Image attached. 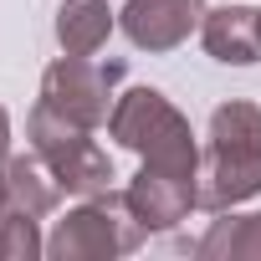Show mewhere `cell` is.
Segmentation results:
<instances>
[{"instance_id":"9c48e42d","label":"cell","mask_w":261,"mask_h":261,"mask_svg":"<svg viewBox=\"0 0 261 261\" xmlns=\"http://www.w3.org/2000/svg\"><path fill=\"white\" fill-rule=\"evenodd\" d=\"M113 31V11L102 0H67L57 16V36L67 46V57H92Z\"/></svg>"},{"instance_id":"7c38bea8","label":"cell","mask_w":261,"mask_h":261,"mask_svg":"<svg viewBox=\"0 0 261 261\" xmlns=\"http://www.w3.org/2000/svg\"><path fill=\"white\" fill-rule=\"evenodd\" d=\"M6 139H11V123H6V108H0V154H6Z\"/></svg>"},{"instance_id":"5b68a950","label":"cell","mask_w":261,"mask_h":261,"mask_svg":"<svg viewBox=\"0 0 261 261\" xmlns=\"http://www.w3.org/2000/svg\"><path fill=\"white\" fill-rule=\"evenodd\" d=\"M205 16V0H128L123 6V31L134 46L169 51L179 46Z\"/></svg>"},{"instance_id":"7a4b0ae2","label":"cell","mask_w":261,"mask_h":261,"mask_svg":"<svg viewBox=\"0 0 261 261\" xmlns=\"http://www.w3.org/2000/svg\"><path fill=\"white\" fill-rule=\"evenodd\" d=\"M108 128L113 139L139 149L144 164H159V169H174V174H190L195 179V144H190V123L169 108L164 92L154 87H134L123 92L108 113Z\"/></svg>"},{"instance_id":"30bf717a","label":"cell","mask_w":261,"mask_h":261,"mask_svg":"<svg viewBox=\"0 0 261 261\" xmlns=\"http://www.w3.org/2000/svg\"><path fill=\"white\" fill-rule=\"evenodd\" d=\"M57 190H62V179L51 174V164L46 169L36 159H11L6 164V200H11L16 215H46L57 205Z\"/></svg>"},{"instance_id":"277c9868","label":"cell","mask_w":261,"mask_h":261,"mask_svg":"<svg viewBox=\"0 0 261 261\" xmlns=\"http://www.w3.org/2000/svg\"><path fill=\"white\" fill-rule=\"evenodd\" d=\"M123 77L118 62H87V57H67L46 72V87H41V102L57 108L62 118L92 128V123H108V102H113V82Z\"/></svg>"},{"instance_id":"3957f363","label":"cell","mask_w":261,"mask_h":261,"mask_svg":"<svg viewBox=\"0 0 261 261\" xmlns=\"http://www.w3.org/2000/svg\"><path fill=\"white\" fill-rule=\"evenodd\" d=\"M31 139H36V154L41 164H51V174L62 179V190H77V195H102L113 169L102 159V149L87 139V128L62 118L57 108H36L31 113Z\"/></svg>"},{"instance_id":"8992f818","label":"cell","mask_w":261,"mask_h":261,"mask_svg":"<svg viewBox=\"0 0 261 261\" xmlns=\"http://www.w3.org/2000/svg\"><path fill=\"white\" fill-rule=\"evenodd\" d=\"M128 200V215L139 225L159 230V225H174L190 205H195V179L190 174H174V169H159V164H144L134 190L123 195Z\"/></svg>"},{"instance_id":"6da1fadb","label":"cell","mask_w":261,"mask_h":261,"mask_svg":"<svg viewBox=\"0 0 261 261\" xmlns=\"http://www.w3.org/2000/svg\"><path fill=\"white\" fill-rule=\"evenodd\" d=\"M261 190V113L251 102H225L210 118V159L195 205L225 210Z\"/></svg>"},{"instance_id":"8fae6325","label":"cell","mask_w":261,"mask_h":261,"mask_svg":"<svg viewBox=\"0 0 261 261\" xmlns=\"http://www.w3.org/2000/svg\"><path fill=\"white\" fill-rule=\"evenodd\" d=\"M205 256H220V251H230V256H241V251H261V215H241V220H220L210 236H205V246H200Z\"/></svg>"},{"instance_id":"ba28073f","label":"cell","mask_w":261,"mask_h":261,"mask_svg":"<svg viewBox=\"0 0 261 261\" xmlns=\"http://www.w3.org/2000/svg\"><path fill=\"white\" fill-rule=\"evenodd\" d=\"M205 46L210 57L220 62H261V11L251 6H225V11H210L205 16Z\"/></svg>"},{"instance_id":"52a82bcc","label":"cell","mask_w":261,"mask_h":261,"mask_svg":"<svg viewBox=\"0 0 261 261\" xmlns=\"http://www.w3.org/2000/svg\"><path fill=\"white\" fill-rule=\"evenodd\" d=\"M113 210H118V200L72 210V215L62 220V230L51 236V256H113V251H128L139 236H134V230H118V236H113V225H108Z\"/></svg>"}]
</instances>
